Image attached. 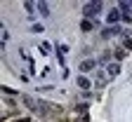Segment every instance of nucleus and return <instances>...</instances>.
Segmentation results:
<instances>
[{
	"label": "nucleus",
	"instance_id": "nucleus-1",
	"mask_svg": "<svg viewBox=\"0 0 132 122\" xmlns=\"http://www.w3.org/2000/svg\"><path fill=\"white\" fill-rule=\"evenodd\" d=\"M99 12H102V3H87L82 7V14L85 16H97Z\"/></svg>",
	"mask_w": 132,
	"mask_h": 122
},
{
	"label": "nucleus",
	"instance_id": "nucleus-2",
	"mask_svg": "<svg viewBox=\"0 0 132 122\" xmlns=\"http://www.w3.org/2000/svg\"><path fill=\"white\" fill-rule=\"evenodd\" d=\"M120 19H123L120 10H111V12H109V16H106V21H109V24H118Z\"/></svg>",
	"mask_w": 132,
	"mask_h": 122
},
{
	"label": "nucleus",
	"instance_id": "nucleus-3",
	"mask_svg": "<svg viewBox=\"0 0 132 122\" xmlns=\"http://www.w3.org/2000/svg\"><path fill=\"white\" fill-rule=\"evenodd\" d=\"M106 73H109L111 78L120 75V63H109V66H106Z\"/></svg>",
	"mask_w": 132,
	"mask_h": 122
},
{
	"label": "nucleus",
	"instance_id": "nucleus-4",
	"mask_svg": "<svg viewBox=\"0 0 132 122\" xmlns=\"http://www.w3.org/2000/svg\"><path fill=\"white\" fill-rule=\"evenodd\" d=\"M92 68H94V61H82V63H80V71H82V73L92 71Z\"/></svg>",
	"mask_w": 132,
	"mask_h": 122
},
{
	"label": "nucleus",
	"instance_id": "nucleus-5",
	"mask_svg": "<svg viewBox=\"0 0 132 122\" xmlns=\"http://www.w3.org/2000/svg\"><path fill=\"white\" fill-rule=\"evenodd\" d=\"M116 33H118V28H106L102 35H104V38H111V35H116Z\"/></svg>",
	"mask_w": 132,
	"mask_h": 122
},
{
	"label": "nucleus",
	"instance_id": "nucleus-6",
	"mask_svg": "<svg viewBox=\"0 0 132 122\" xmlns=\"http://www.w3.org/2000/svg\"><path fill=\"white\" fill-rule=\"evenodd\" d=\"M78 85L82 87V89H87V87H90V80L87 78H78Z\"/></svg>",
	"mask_w": 132,
	"mask_h": 122
},
{
	"label": "nucleus",
	"instance_id": "nucleus-7",
	"mask_svg": "<svg viewBox=\"0 0 132 122\" xmlns=\"http://www.w3.org/2000/svg\"><path fill=\"white\" fill-rule=\"evenodd\" d=\"M38 10H40V12H43V14H45V16H47V14H50V7H47V5H45V3H38Z\"/></svg>",
	"mask_w": 132,
	"mask_h": 122
},
{
	"label": "nucleus",
	"instance_id": "nucleus-8",
	"mask_svg": "<svg viewBox=\"0 0 132 122\" xmlns=\"http://www.w3.org/2000/svg\"><path fill=\"white\" fill-rule=\"evenodd\" d=\"M92 26H94V24H92V21H82V24H80V28H82V31H90V28H92Z\"/></svg>",
	"mask_w": 132,
	"mask_h": 122
},
{
	"label": "nucleus",
	"instance_id": "nucleus-9",
	"mask_svg": "<svg viewBox=\"0 0 132 122\" xmlns=\"http://www.w3.org/2000/svg\"><path fill=\"white\" fill-rule=\"evenodd\" d=\"M120 21H123V24H132V16H130V14H123Z\"/></svg>",
	"mask_w": 132,
	"mask_h": 122
},
{
	"label": "nucleus",
	"instance_id": "nucleus-10",
	"mask_svg": "<svg viewBox=\"0 0 132 122\" xmlns=\"http://www.w3.org/2000/svg\"><path fill=\"white\" fill-rule=\"evenodd\" d=\"M40 49H43V52H45V54H47V52H50V49H52V47H50V42H43V45H40Z\"/></svg>",
	"mask_w": 132,
	"mask_h": 122
},
{
	"label": "nucleus",
	"instance_id": "nucleus-11",
	"mask_svg": "<svg viewBox=\"0 0 132 122\" xmlns=\"http://www.w3.org/2000/svg\"><path fill=\"white\" fill-rule=\"evenodd\" d=\"M123 45H125L127 49H132V40H130V38H123Z\"/></svg>",
	"mask_w": 132,
	"mask_h": 122
},
{
	"label": "nucleus",
	"instance_id": "nucleus-12",
	"mask_svg": "<svg viewBox=\"0 0 132 122\" xmlns=\"http://www.w3.org/2000/svg\"><path fill=\"white\" fill-rule=\"evenodd\" d=\"M116 57H118V59H125V49H116Z\"/></svg>",
	"mask_w": 132,
	"mask_h": 122
},
{
	"label": "nucleus",
	"instance_id": "nucleus-13",
	"mask_svg": "<svg viewBox=\"0 0 132 122\" xmlns=\"http://www.w3.org/2000/svg\"><path fill=\"white\" fill-rule=\"evenodd\" d=\"M109 57H111V54H109V52H104V57H102V59H99V63H106V61H109Z\"/></svg>",
	"mask_w": 132,
	"mask_h": 122
},
{
	"label": "nucleus",
	"instance_id": "nucleus-14",
	"mask_svg": "<svg viewBox=\"0 0 132 122\" xmlns=\"http://www.w3.org/2000/svg\"><path fill=\"white\" fill-rule=\"evenodd\" d=\"M3 92H5V94H10V96H14V94H16L14 89H10V87H3Z\"/></svg>",
	"mask_w": 132,
	"mask_h": 122
}]
</instances>
